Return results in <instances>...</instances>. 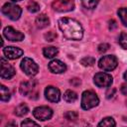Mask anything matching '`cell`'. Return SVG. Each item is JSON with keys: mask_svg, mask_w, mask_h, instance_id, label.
I'll list each match as a JSON object with an SVG mask.
<instances>
[{"mask_svg": "<svg viewBox=\"0 0 127 127\" xmlns=\"http://www.w3.org/2000/svg\"><path fill=\"white\" fill-rule=\"evenodd\" d=\"M59 28L67 40L79 41L83 37V29L79 22L74 19L64 17L59 20Z\"/></svg>", "mask_w": 127, "mask_h": 127, "instance_id": "cell-1", "label": "cell"}, {"mask_svg": "<svg viewBox=\"0 0 127 127\" xmlns=\"http://www.w3.org/2000/svg\"><path fill=\"white\" fill-rule=\"evenodd\" d=\"M98 103H99V98L95 92H93L91 90L83 91L82 96H81V107L84 110L91 109V108L97 106Z\"/></svg>", "mask_w": 127, "mask_h": 127, "instance_id": "cell-2", "label": "cell"}, {"mask_svg": "<svg viewBox=\"0 0 127 127\" xmlns=\"http://www.w3.org/2000/svg\"><path fill=\"white\" fill-rule=\"evenodd\" d=\"M2 13L7 16L9 19L13 20V21H16L20 18L21 14H22V9L20 8V6L16 5V4H13V3H6L2 6V9H1Z\"/></svg>", "mask_w": 127, "mask_h": 127, "instance_id": "cell-3", "label": "cell"}, {"mask_svg": "<svg viewBox=\"0 0 127 127\" xmlns=\"http://www.w3.org/2000/svg\"><path fill=\"white\" fill-rule=\"evenodd\" d=\"M20 66H21V69L29 76L36 75L39 70L38 64L30 58H24L20 64Z\"/></svg>", "mask_w": 127, "mask_h": 127, "instance_id": "cell-4", "label": "cell"}, {"mask_svg": "<svg viewBox=\"0 0 127 127\" xmlns=\"http://www.w3.org/2000/svg\"><path fill=\"white\" fill-rule=\"evenodd\" d=\"M117 59L112 55H107L102 57L98 62L99 68L103 69L104 71H111L117 66Z\"/></svg>", "mask_w": 127, "mask_h": 127, "instance_id": "cell-5", "label": "cell"}, {"mask_svg": "<svg viewBox=\"0 0 127 127\" xmlns=\"http://www.w3.org/2000/svg\"><path fill=\"white\" fill-rule=\"evenodd\" d=\"M52 7L58 12L72 11L74 9V0H55Z\"/></svg>", "mask_w": 127, "mask_h": 127, "instance_id": "cell-6", "label": "cell"}, {"mask_svg": "<svg viewBox=\"0 0 127 127\" xmlns=\"http://www.w3.org/2000/svg\"><path fill=\"white\" fill-rule=\"evenodd\" d=\"M94 83L98 87H109L113 82V78L106 72H97L94 75Z\"/></svg>", "mask_w": 127, "mask_h": 127, "instance_id": "cell-7", "label": "cell"}, {"mask_svg": "<svg viewBox=\"0 0 127 127\" xmlns=\"http://www.w3.org/2000/svg\"><path fill=\"white\" fill-rule=\"evenodd\" d=\"M33 115L40 121H46L52 118L53 110L48 106H39L33 110Z\"/></svg>", "mask_w": 127, "mask_h": 127, "instance_id": "cell-8", "label": "cell"}, {"mask_svg": "<svg viewBox=\"0 0 127 127\" xmlns=\"http://www.w3.org/2000/svg\"><path fill=\"white\" fill-rule=\"evenodd\" d=\"M3 35L7 40L12 41V42H20L24 39V34L23 33H21L20 31L15 30L14 28H12L10 26L4 28Z\"/></svg>", "mask_w": 127, "mask_h": 127, "instance_id": "cell-9", "label": "cell"}, {"mask_svg": "<svg viewBox=\"0 0 127 127\" xmlns=\"http://www.w3.org/2000/svg\"><path fill=\"white\" fill-rule=\"evenodd\" d=\"M16 71L14 69V67L9 64L3 58L1 59V72H0V76L4 79H10L15 75Z\"/></svg>", "mask_w": 127, "mask_h": 127, "instance_id": "cell-10", "label": "cell"}, {"mask_svg": "<svg viewBox=\"0 0 127 127\" xmlns=\"http://www.w3.org/2000/svg\"><path fill=\"white\" fill-rule=\"evenodd\" d=\"M45 96L51 102H59L61 99V92L55 86H47L45 89Z\"/></svg>", "mask_w": 127, "mask_h": 127, "instance_id": "cell-11", "label": "cell"}, {"mask_svg": "<svg viewBox=\"0 0 127 127\" xmlns=\"http://www.w3.org/2000/svg\"><path fill=\"white\" fill-rule=\"evenodd\" d=\"M3 54L9 60H16L23 55V51L19 48L10 46V47H5L3 49Z\"/></svg>", "mask_w": 127, "mask_h": 127, "instance_id": "cell-12", "label": "cell"}, {"mask_svg": "<svg viewBox=\"0 0 127 127\" xmlns=\"http://www.w3.org/2000/svg\"><path fill=\"white\" fill-rule=\"evenodd\" d=\"M49 69L54 73H62L66 69V65L60 60H53L49 64Z\"/></svg>", "mask_w": 127, "mask_h": 127, "instance_id": "cell-13", "label": "cell"}, {"mask_svg": "<svg viewBox=\"0 0 127 127\" xmlns=\"http://www.w3.org/2000/svg\"><path fill=\"white\" fill-rule=\"evenodd\" d=\"M34 86H35V83L32 80L31 81H23L20 84V93L22 95H28L33 91Z\"/></svg>", "mask_w": 127, "mask_h": 127, "instance_id": "cell-14", "label": "cell"}, {"mask_svg": "<svg viewBox=\"0 0 127 127\" xmlns=\"http://www.w3.org/2000/svg\"><path fill=\"white\" fill-rule=\"evenodd\" d=\"M36 25L39 29H44L50 25V19L45 14H41L36 18Z\"/></svg>", "mask_w": 127, "mask_h": 127, "instance_id": "cell-15", "label": "cell"}, {"mask_svg": "<svg viewBox=\"0 0 127 127\" xmlns=\"http://www.w3.org/2000/svg\"><path fill=\"white\" fill-rule=\"evenodd\" d=\"M59 53L58 49L56 47H46L43 50V54L48 59H53L55 56H57Z\"/></svg>", "mask_w": 127, "mask_h": 127, "instance_id": "cell-16", "label": "cell"}, {"mask_svg": "<svg viewBox=\"0 0 127 127\" xmlns=\"http://www.w3.org/2000/svg\"><path fill=\"white\" fill-rule=\"evenodd\" d=\"M64 101L69 102V103L74 102V101L77 99V94H76L74 91L68 89V90H66V91L64 93Z\"/></svg>", "mask_w": 127, "mask_h": 127, "instance_id": "cell-17", "label": "cell"}, {"mask_svg": "<svg viewBox=\"0 0 127 127\" xmlns=\"http://www.w3.org/2000/svg\"><path fill=\"white\" fill-rule=\"evenodd\" d=\"M11 97V93L9 91V89L5 86V85H1L0 86V99L2 101H8Z\"/></svg>", "mask_w": 127, "mask_h": 127, "instance_id": "cell-18", "label": "cell"}, {"mask_svg": "<svg viewBox=\"0 0 127 127\" xmlns=\"http://www.w3.org/2000/svg\"><path fill=\"white\" fill-rule=\"evenodd\" d=\"M29 112V108L26 104H20L15 108V114L17 116H24Z\"/></svg>", "mask_w": 127, "mask_h": 127, "instance_id": "cell-19", "label": "cell"}, {"mask_svg": "<svg viewBox=\"0 0 127 127\" xmlns=\"http://www.w3.org/2000/svg\"><path fill=\"white\" fill-rule=\"evenodd\" d=\"M115 125L116 123L112 117H105L98 123V126H104V127H113Z\"/></svg>", "mask_w": 127, "mask_h": 127, "instance_id": "cell-20", "label": "cell"}, {"mask_svg": "<svg viewBox=\"0 0 127 127\" xmlns=\"http://www.w3.org/2000/svg\"><path fill=\"white\" fill-rule=\"evenodd\" d=\"M117 13H118V16H119V18H120L122 24H123L124 26H127V8L122 7V8H120V9L118 10Z\"/></svg>", "mask_w": 127, "mask_h": 127, "instance_id": "cell-21", "label": "cell"}, {"mask_svg": "<svg viewBox=\"0 0 127 127\" xmlns=\"http://www.w3.org/2000/svg\"><path fill=\"white\" fill-rule=\"evenodd\" d=\"M27 9H28V11L29 12H31V13H36V12H38L39 10H40V5L36 2V1H30L29 3H28V5H27Z\"/></svg>", "mask_w": 127, "mask_h": 127, "instance_id": "cell-22", "label": "cell"}, {"mask_svg": "<svg viewBox=\"0 0 127 127\" xmlns=\"http://www.w3.org/2000/svg\"><path fill=\"white\" fill-rule=\"evenodd\" d=\"M82 5L87 9H93L97 6L99 0H81Z\"/></svg>", "mask_w": 127, "mask_h": 127, "instance_id": "cell-23", "label": "cell"}, {"mask_svg": "<svg viewBox=\"0 0 127 127\" xmlns=\"http://www.w3.org/2000/svg\"><path fill=\"white\" fill-rule=\"evenodd\" d=\"M80 64L84 66H91L95 64V59L92 57H85L80 60Z\"/></svg>", "mask_w": 127, "mask_h": 127, "instance_id": "cell-24", "label": "cell"}, {"mask_svg": "<svg viewBox=\"0 0 127 127\" xmlns=\"http://www.w3.org/2000/svg\"><path fill=\"white\" fill-rule=\"evenodd\" d=\"M64 117L66 120H68V121H74V120L77 119L78 115H77V113H76L75 111H66V112L64 114Z\"/></svg>", "mask_w": 127, "mask_h": 127, "instance_id": "cell-25", "label": "cell"}, {"mask_svg": "<svg viewBox=\"0 0 127 127\" xmlns=\"http://www.w3.org/2000/svg\"><path fill=\"white\" fill-rule=\"evenodd\" d=\"M119 44H120V46L123 48V49H125V50H127V34L126 33H124V32H122L121 34H120V36H119Z\"/></svg>", "mask_w": 127, "mask_h": 127, "instance_id": "cell-26", "label": "cell"}, {"mask_svg": "<svg viewBox=\"0 0 127 127\" xmlns=\"http://www.w3.org/2000/svg\"><path fill=\"white\" fill-rule=\"evenodd\" d=\"M56 38H57V34L55 32H53V31H50V32L45 34V39L48 42H53Z\"/></svg>", "mask_w": 127, "mask_h": 127, "instance_id": "cell-27", "label": "cell"}, {"mask_svg": "<svg viewBox=\"0 0 127 127\" xmlns=\"http://www.w3.org/2000/svg\"><path fill=\"white\" fill-rule=\"evenodd\" d=\"M21 126H23V127H26V126H38V123L35 122V121H32L30 119H26L21 123Z\"/></svg>", "mask_w": 127, "mask_h": 127, "instance_id": "cell-28", "label": "cell"}, {"mask_svg": "<svg viewBox=\"0 0 127 127\" xmlns=\"http://www.w3.org/2000/svg\"><path fill=\"white\" fill-rule=\"evenodd\" d=\"M108 49H109V45L106 44V43L100 44V45L98 46V52H99V53H105Z\"/></svg>", "mask_w": 127, "mask_h": 127, "instance_id": "cell-29", "label": "cell"}, {"mask_svg": "<svg viewBox=\"0 0 127 127\" xmlns=\"http://www.w3.org/2000/svg\"><path fill=\"white\" fill-rule=\"evenodd\" d=\"M115 91H116L115 88H108V90L106 91V98H108V99L112 98L115 95Z\"/></svg>", "mask_w": 127, "mask_h": 127, "instance_id": "cell-30", "label": "cell"}, {"mask_svg": "<svg viewBox=\"0 0 127 127\" xmlns=\"http://www.w3.org/2000/svg\"><path fill=\"white\" fill-rule=\"evenodd\" d=\"M69 82H70V83H71V85H73V86H78V85L81 83L80 79H78V78H72Z\"/></svg>", "mask_w": 127, "mask_h": 127, "instance_id": "cell-31", "label": "cell"}, {"mask_svg": "<svg viewBox=\"0 0 127 127\" xmlns=\"http://www.w3.org/2000/svg\"><path fill=\"white\" fill-rule=\"evenodd\" d=\"M116 27H117V25H116V22H115L114 20L109 21V29H110V30H113V29L116 28Z\"/></svg>", "mask_w": 127, "mask_h": 127, "instance_id": "cell-32", "label": "cell"}, {"mask_svg": "<svg viewBox=\"0 0 127 127\" xmlns=\"http://www.w3.org/2000/svg\"><path fill=\"white\" fill-rule=\"evenodd\" d=\"M121 92L124 95H127V84H122L121 85Z\"/></svg>", "mask_w": 127, "mask_h": 127, "instance_id": "cell-33", "label": "cell"}, {"mask_svg": "<svg viewBox=\"0 0 127 127\" xmlns=\"http://www.w3.org/2000/svg\"><path fill=\"white\" fill-rule=\"evenodd\" d=\"M124 79H125V80L127 81V70H126V71L124 72Z\"/></svg>", "mask_w": 127, "mask_h": 127, "instance_id": "cell-34", "label": "cell"}, {"mask_svg": "<svg viewBox=\"0 0 127 127\" xmlns=\"http://www.w3.org/2000/svg\"><path fill=\"white\" fill-rule=\"evenodd\" d=\"M12 1H14V2H16V1H21V0H12Z\"/></svg>", "mask_w": 127, "mask_h": 127, "instance_id": "cell-35", "label": "cell"}]
</instances>
